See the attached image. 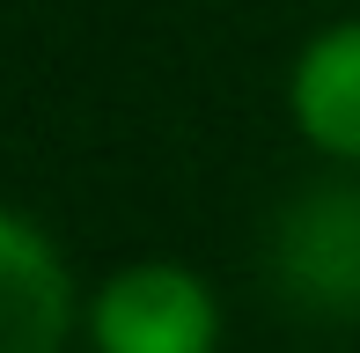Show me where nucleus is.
Instances as JSON below:
<instances>
[{
	"label": "nucleus",
	"mask_w": 360,
	"mask_h": 353,
	"mask_svg": "<svg viewBox=\"0 0 360 353\" xmlns=\"http://www.w3.org/2000/svg\"><path fill=\"white\" fill-rule=\"evenodd\" d=\"M272 280L309 316H360V184H316L280 206Z\"/></svg>",
	"instance_id": "obj_2"
},
{
	"label": "nucleus",
	"mask_w": 360,
	"mask_h": 353,
	"mask_svg": "<svg viewBox=\"0 0 360 353\" xmlns=\"http://www.w3.org/2000/svg\"><path fill=\"white\" fill-rule=\"evenodd\" d=\"M74 331V280L52 236L0 206V353H59Z\"/></svg>",
	"instance_id": "obj_3"
},
{
	"label": "nucleus",
	"mask_w": 360,
	"mask_h": 353,
	"mask_svg": "<svg viewBox=\"0 0 360 353\" xmlns=\"http://www.w3.org/2000/svg\"><path fill=\"white\" fill-rule=\"evenodd\" d=\"M89 346L96 353H214L221 302L191 265H169V258L125 265L89 302Z\"/></svg>",
	"instance_id": "obj_1"
},
{
	"label": "nucleus",
	"mask_w": 360,
	"mask_h": 353,
	"mask_svg": "<svg viewBox=\"0 0 360 353\" xmlns=\"http://www.w3.org/2000/svg\"><path fill=\"white\" fill-rule=\"evenodd\" d=\"M287 110L309 148L360 162V23H331L302 44L287 74Z\"/></svg>",
	"instance_id": "obj_4"
}]
</instances>
